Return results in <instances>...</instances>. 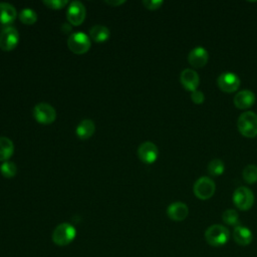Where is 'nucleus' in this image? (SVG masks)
I'll list each match as a JSON object with an SVG mask.
<instances>
[{
    "label": "nucleus",
    "instance_id": "1",
    "mask_svg": "<svg viewBox=\"0 0 257 257\" xmlns=\"http://www.w3.org/2000/svg\"><path fill=\"white\" fill-rule=\"evenodd\" d=\"M230 238V231L221 224H214L205 231V239L207 243L213 247L225 245Z\"/></svg>",
    "mask_w": 257,
    "mask_h": 257
},
{
    "label": "nucleus",
    "instance_id": "2",
    "mask_svg": "<svg viewBox=\"0 0 257 257\" xmlns=\"http://www.w3.org/2000/svg\"><path fill=\"white\" fill-rule=\"evenodd\" d=\"M237 126L241 135L246 138L257 136V113L252 110L242 112L237 120Z\"/></svg>",
    "mask_w": 257,
    "mask_h": 257
},
{
    "label": "nucleus",
    "instance_id": "3",
    "mask_svg": "<svg viewBox=\"0 0 257 257\" xmlns=\"http://www.w3.org/2000/svg\"><path fill=\"white\" fill-rule=\"evenodd\" d=\"M76 235L75 228L69 223H61L52 232V241L58 246H66L73 241Z\"/></svg>",
    "mask_w": 257,
    "mask_h": 257
},
{
    "label": "nucleus",
    "instance_id": "4",
    "mask_svg": "<svg viewBox=\"0 0 257 257\" xmlns=\"http://www.w3.org/2000/svg\"><path fill=\"white\" fill-rule=\"evenodd\" d=\"M90 37L81 31L73 32L69 35L67 39L68 48L76 54H83L90 48Z\"/></svg>",
    "mask_w": 257,
    "mask_h": 257
},
{
    "label": "nucleus",
    "instance_id": "5",
    "mask_svg": "<svg viewBox=\"0 0 257 257\" xmlns=\"http://www.w3.org/2000/svg\"><path fill=\"white\" fill-rule=\"evenodd\" d=\"M232 199L234 205L242 211L249 210L254 204V194L252 190L244 186L238 187L234 191Z\"/></svg>",
    "mask_w": 257,
    "mask_h": 257
},
{
    "label": "nucleus",
    "instance_id": "6",
    "mask_svg": "<svg viewBox=\"0 0 257 257\" xmlns=\"http://www.w3.org/2000/svg\"><path fill=\"white\" fill-rule=\"evenodd\" d=\"M193 191L197 198L201 200H208L214 195L216 191V185L211 178L204 176L195 182Z\"/></svg>",
    "mask_w": 257,
    "mask_h": 257
},
{
    "label": "nucleus",
    "instance_id": "7",
    "mask_svg": "<svg viewBox=\"0 0 257 257\" xmlns=\"http://www.w3.org/2000/svg\"><path fill=\"white\" fill-rule=\"evenodd\" d=\"M33 116L39 123L49 124L55 120L56 111L49 103L39 102L33 108Z\"/></svg>",
    "mask_w": 257,
    "mask_h": 257
},
{
    "label": "nucleus",
    "instance_id": "8",
    "mask_svg": "<svg viewBox=\"0 0 257 257\" xmlns=\"http://www.w3.org/2000/svg\"><path fill=\"white\" fill-rule=\"evenodd\" d=\"M240 83L239 76L232 71H224L217 78L219 88L228 93L236 91L239 88Z\"/></svg>",
    "mask_w": 257,
    "mask_h": 257
},
{
    "label": "nucleus",
    "instance_id": "9",
    "mask_svg": "<svg viewBox=\"0 0 257 257\" xmlns=\"http://www.w3.org/2000/svg\"><path fill=\"white\" fill-rule=\"evenodd\" d=\"M19 41V33L13 26H6L0 32V48L10 51L16 47Z\"/></svg>",
    "mask_w": 257,
    "mask_h": 257
},
{
    "label": "nucleus",
    "instance_id": "10",
    "mask_svg": "<svg viewBox=\"0 0 257 257\" xmlns=\"http://www.w3.org/2000/svg\"><path fill=\"white\" fill-rule=\"evenodd\" d=\"M85 15V7L80 1H72L69 3L66 11V17L70 24L76 26L80 25L84 21Z\"/></svg>",
    "mask_w": 257,
    "mask_h": 257
},
{
    "label": "nucleus",
    "instance_id": "11",
    "mask_svg": "<svg viewBox=\"0 0 257 257\" xmlns=\"http://www.w3.org/2000/svg\"><path fill=\"white\" fill-rule=\"evenodd\" d=\"M138 156L140 160L146 164H153L157 161L159 150L153 142H144L138 148Z\"/></svg>",
    "mask_w": 257,
    "mask_h": 257
},
{
    "label": "nucleus",
    "instance_id": "12",
    "mask_svg": "<svg viewBox=\"0 0 257 257\" xmlns=\"http://www.w3.org/2000/svg\"><path fill=\"white\" fill-rule=\"evenodd\" d=\"M209 60V52L203 46L194 47L188 54L189 63L196 68H201L207 64Z\"/></svg>",
    "mask_w": 257,
    "mask_h": 257
},
{
    "label": "nucleus",
    "instance_id": "13",
    "mask_svg": "<svg viewBox=\"0 0 257 257\" xmlns=\"http://www.w3.org/2000/svg\"><path fill=\"white\" fill-rule=\"evenodd\" d=\"M180 80L182 85L191 92L198 89L200 84V76L198 72L192 68H185L180 74Z\"/></svg>",
    "mask_w": 257,
    "mask_h": 257
},
{
    "label": "nucleus",
    "instance_id": "14",
    "mask_svg": "<svg viewBox=\"0 0 257 257\" xmlns=\"http://www.w3.org/2000/svg\"><path fill=\"white\" fill-rule=\"evenodd\" d=\"M256 100L255 93L250 89H242L234 96V104L236 107L246 109L251 107Z\"/></svg>",
    "mask_w": 257,
    "mask_h": 257
},
{
    "label": "nucleus",
    "instance_id": "15",
    "mask_svg": "<svg viewBox=\"0 0 257 257\" xmlns=\"http://www.w3.org/2000/svg\"><path fill=\"white\" fill-rule=\"evenodd\" d=\"M189 214L188 206L183 202H174L167 208V215L173 221H183Z\"/></svg>",
    "mask_w": 257,
    "mask_h": 257
},
{
    "label": "nucleus",
    "instance_id": "16",
    "mask_svg": "<svg viewBox=\"0 0 257 257\" xmlns=\"http://www.w3.org/2000/svg\"><path fill=\"white\" fill-rule=\"evenodd\" d=\"M233 239L238 245L247 246L252 242L253 235L249 228L242 225H238L233 230Z\"/></svg>",
    "mask_w": 257,
    "mask_h": 257
},
{
    "label": "nucleus",
    "instance_id": "17",
    "mask_svg": "<svg viewBox=\"0 0 257 257\" xmlns=\"http://www.w3.org/2000/svg\"><path fill=\"white\" fill-rule=\"evenodd\" d=\"M17 12L15 7L6 2H0V23L4 25H9L16 19Z\"/></svg>",
    "mask_w": 257,
    "mask_h": 257
},
{
    "label": "nucleus",
    "instance_id": "18",
    "mask_svg": "<svg viewBox=\"0 0 257 257\" xmlns=\"http://www.w3.org/2000/svg\"><path fill=\"white\" fill-rule=\"evenodd\" d=\"M94 131H95V124H94L93 120H91L89 118H85V119H82L77 124L75 133L79 139L86 140L93 135Z\"/></svg>",
    "mask_w": 257,
    "mask_h": 257
},
{
    "label": "nucleus",
    "instance_id": "19",
    "mask_svg": "<svg viewBox=\"0 0 257 257\" xmlns=\"http://www.w3.org/2000/svg\"><path fill=\"white\" fill-rule=\"evenodd\" d=\"M89 36L95 42H104L109 38V29L106 26L96 24L89 29Z\"/></svg>",
    "mask_w": 257,
    "mask_h": 257
},
{
    "label": "nucleus",
    "instance_id": "20",
    "mask_svg": "<svg viewBox=\"0 0 257 257\" xmlns=\"http://www.w3.org/2000/svg\"><path fill=\"white\" fill-rule=\"evenodd\" d=\"M13 142L6 137H0V162H6L13 155Z\"/></svg>",
    "mask_w": 257,
    "mask_h": 257
},
{
    "label": "nucleus",
    "instance_id": "21",
    "mask_svg": "<svg viewBox=\"0 0 257 257\" xmlns=\"http://www.w3.org/2000/svg\"><path fill=\"white\" fill-rule=\"evenodd\" d=\"M207 170L211 176H220L224 173L225 165L221 159H213L209 162L207 166Z\"/></svg>",
    "mask_w": 257,
    "mask_h": 257
},
{
    "label": "nucleus",
    "instance_id": "22",
    "mask_svg": "<svg viewBox=\"0 0 257 257\" xmlns=\"http://www.w3.org/2000/svg\"><path fill=\"white\" fill-rule=\"evenodd\" d=\"M243 179L248 184H254L257 182V166L256 165H247L242 172Z\"/></svg>",
    "mask_w": 257,
    "mask_h": 257
},
{
    "label": "nucleus",
    "instance_id": "23",
    "mask_svg": "<svg viewBox=\"0 0 257 257\" xmlns=\"http://www.w3.org/2000/svg\"><path fill=\"white\" fill-rule=\"evenodd\" d=\"M19 19L22 23L27 24V25H31L34 22H36L37 20V14L34 10H32L31 8H23L20 11L19 14Z\"/></svg>",
    "mask_w": 257,
    "mask_h": 257
},
{
    "label": "nucleus",
    "instance_id": "24",
    "mask_svg": "<svg viewBox=\"0 0 257 257\" xmlns=\"http://www.w3.org/2000/svg\"><path fill=\"white\" fill-rule=\"evenodd\" d=\"M222 220L225 224L230 226H238L239 225V215L236 210L228 209L223 212Z\"/></svg>",
    "mask_w": 257,
    "mask_h": 257
},
{
    "label": "nucleus",
    "instance_id": "25",
    "mask_svg": "<svg viewBox=\"0 0 257 257\" xmlns=\"http://www.w3.org/2000/svg\"><path fill=\"white\" fill-rule=\"evenodd\" d=\"M0 171H1V174L5 177V178H13L16 173H17V167L16 165L13 163V162H10V161H6V162H3L1 167H0Z\"/></svg>",
    "mask_w": 257,
    "mask_h": 257
},
{
    "label": "nucleus",
    "instance_id": "26",
    "mask_svg": "<svg viewBox=\"0 0 257 257\" xmlns=\"http://www.w3.org/2000/svg\"><path fill=\"white\" fill-rule=\"evenodd\" d=\"M42 2L51 9H61L68 3L67 0H43Z\"/></svg>",
    "mask_w": 257,
    "mask_h": 257
},
{
    "label": "nucleus",
    "instance_id": "27",
    "mask_svg": "<svg viewBox=\"0 0 257 257\" xmlns=\"http://www.w3.org/2000/svg\"><path fill=\"white\" fill-rule=\"evenodd\" d=\"M191 99L196 103V104H201L204 102L205 100V95H204V92L199 90V89H196L194 91H192L191 93Z\"/></svg>",
    "mask_w": 257,
    "mask_h": 257
},
{
    "label": "nucleus",
    "instance_id": "28",
    "mask_svg": "<svg viewBox=\"0 0 257 257\" xmlns=\"http://www.w3.org/2000/svg\"><path fill=\"white\" fill-rule=\"evenodd\" d=\"M143 4L145 5V7L147 9L156 10V9L160 8V6H162L163 0H144Z\"/></svg>",
    "mask_w": 257,
    "mask_h": 257
},
{
    "label": "nucleus",
    "instance_id": "29",
    "mask_svg": "<svg viewBox=\"0 0 257 257\" xmlns=\"http://www.w3.org/2000/svg\"><path fill=\"white\" fill-rule=\"evenodd\" d=\"M125 1L124 0H120V1H105V3L106 4H108V5H112V6H117V5H120V4H122V3H124Z\"/></svg>",
    "mask_w": 257,
    "mask_h": 257
},
{
    "label": "nucleus",
    "instance_id": "30",
    "mask_svg": "<svg viewBox=\"0 0 257 257\" xmlns=\"http://www.w3.org/2000/svg\"><path fill=\"white\" fill-rule=\"evenodd\" d=\"M61 29H62V31H63L64 33L68 32V31H71V27H70L69 25H67V23H63Z\"/></svg>",
    "mask_w": 257,
    "mask_h": 257
}]
</instances>
